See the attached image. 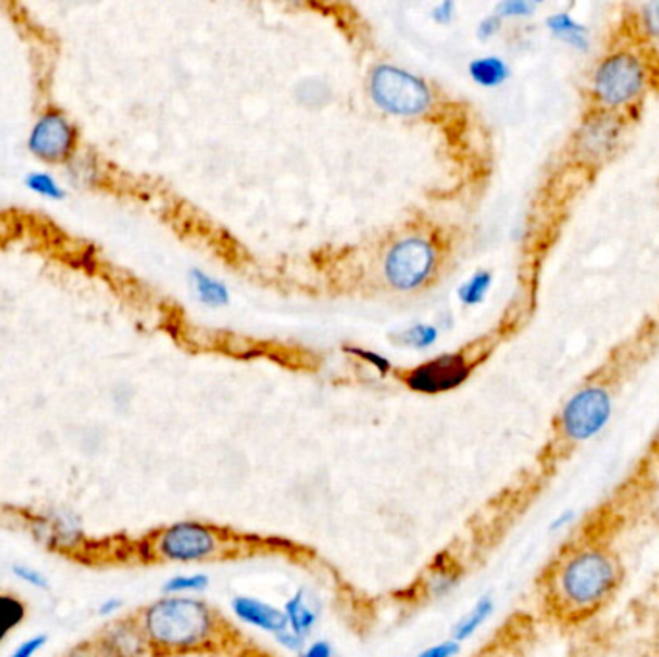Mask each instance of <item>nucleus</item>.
Segmentation results:
<instances>
[{
    "mask_svg": "<svg viewBox=\"0 0 659 657\" xmlns=\"http://www.w3.org/2000/svg\"><path fill=\"white\" fill-rule=\"evenodd\" d=\"M153 650L187 654L207 648L218 635V617L207 601L194 596H163L139 619Z\"/></svg>",
    "mask_w": 659,
    "mask_h": 657,
    "instance_id": "f257e3e1",
    "label": "nucleus"
},
{
    "mask_svg": "<svg viewBox=\"0 0 659 657\" xmlns=\"http://www.w3.org/2000/svg\"><path fill=\"white\" fill-rule=\"evenodd\" d=\"M616 563L600 550H584L567 561L559 588L574 608H592L616 586Z\"/></svg>",
    "mask_w": 659,
    "mask_h": 657,
    "instance_id": "f03ea898",
    "label": "nucleus"
},
{
    "mask_svg": "<svg viewBox=\"0 0 659 657\" xmlns=\"http://www.w3.org/2000/svg\"><path fill=\"white\" fill-rule=\"evenodd\" d=\"M153 550L170 563H201L224 550L223 532L205 522H174L158 532Z\"/></svg>",
    "mask_w": 659,
    "mask_h": 657,
    "instance_id": "7ed1b4c3",
    "label": "nucleus"
},
{
    "mask_svg": "<svg viewBox=\"0 0 659 657\" xmlns=\"http://www.w3.org/2000/svg\"><path fill=\"white\" fill-rule=\"evenodd\" d=\"M645 66L629 50H619L596 68L592 91L603 107L617 108L631 102L645 87Z\"/></svg>",
    "mask_w": 659,
    "mask_h": 657,
    "instance_id": "20e7f679",
    "label": "nucleus"
},
{
    "mask_svg": "<svg viewBox=\"0 0 659 657\" xmlns=\"http://www.w3.org/2000/svg\"><path fill=\"white\" fill-rule=\"evenodd\" d=\"M371 94L378 107L400 116H415L431 107V91L421 79L392 66H378L371 78Z\"/></svg>",
    "mask_w": 659,
    "mask_h": 657,
    "instance_id": "39448f33",
    "label": "nucleus"
},
{
    "mask_svg": "<svg viewBox=\"0 0 659 657\" xmlns=\"http://www.w3.org/2000/svg\"><path fill=\"white\" fill-rule=\"evenodd\" d=\"M611 413L613 403L606 388H582L561 411V429L569 440L587 442L608 426Z\"/></svg>",
    "mask_w": 659,
    "mask_h": 657,
    "instance_id": "423d86ee",
    "label": "nucleus"
},
{
    "mask_svg": "<svg viewBox=\"0 0 659 657\" xmlns=\"http://www.w3.org/2000/svg\"><path fill=\"white\" fill-rule=\"evenodd\" d=\"M434 265H436L434 247L421 237H409L390 249L384 263V272L392 286L405 292L424 284L434 271Z\"/></svg>",
    "mask_w": 659,
    "mask_h": 657,
    "instance_id": "0eeeda50",
    "label": "nucleus"
},
{
    "mask_svg": "<svg viewBox=\"0 0 659 657\" xmlns=\"http://www.w3.org/2000/svg\"><path fill=\"white\" fill-rule=\"evenodd\" d=\"M78 131L60 110L51 108L37 120L29 137V149L47 165H62L72 157Z\"/></svg>",
    "mask_w": 659,
    "mask_h": 657,
    "instance_id": "6e6552de",
    "label": "nucleus"
},
{
    "mask_svg": "<svg viewBox=\"0 0 659 657\" xmlns=\"http://www.w3.org/2000/svg\"><path fill=\"white\" fill-rule=\"evenodd\" d=\"M471 374V365L463 355H442L416 366L405 376V384L421 393L450 392L461 386Z\"/></svg>",
    "mask_w": 659,
    "mask_h": 657,
    "instance_id": "1a4fd4ad",
    "label": "nucleus"
},
{
    "mask_svg": "<svg viewBox=\"0 0 659 657\" xmlns=\"http://www.w3.org/2000/svg\"><path fill=\"white\" fill-rule=\"evenodd\" d=\"M232 609L239 621L249 625L253 629L279 635L287 629V619L284 609L276 608L274 604L252 598V596H236L232 600Z\"/></svg>",
    "mask_w": 659,
    "mask_h": 657,
    "instance_id": "9d476101",
    "label": "nucleus"
},
{
    "mask_svg": "<svg viewBox=\"0 0 659 657\" xmlns=\"http://www.w3.org/2000/svg\"><path fill=\"white\" fill-rule=\"evenodd\" d=\"M282 609L286 614L287 629L297 636H302V638H307L313 633L318 615H316L313 606L308 604L305 590H297Z\"/></svg>",
    "mask_w": 659,
    "mask_h": 657,
    "instance_id": "9b49d317",
    "label": "nucleus"
},
{
    "mask_svg": "<svg viewBox=\"0 0 659 657\" xmlns=\"http://www.w3.org/2000/svg\"><path fill=\"white\" fill-rule=\"evenodd\" d=\"M149 644L145 640L141 627L116 625L107 640V650L112 657H139Z\"/></svg>",
    "mask_w": 659,
    "mask_h": 657,
    "instance_id": "f8f14e48",
    "label": "nucleus"
},
{
    "mask_svg": "<svg viewBox=\"0 0 659 657\" xmlns=\"http://www.w3.org/2000/svg\"><path fill=\"white\" fill-rule=\"evenodd\" d=\"M494 614V600L490 596H482L481 600L469 609V614L463 615L455 625H453L452 640L461 644L473 638L482 625Z\"/></svg>",
    "mask_w": 659,
    "mask_h": 657,
    "instance_id": "ddd939ff",
    "label": "nucleus"
},
{
    "mask_svg": "<svg viewBox=\"0 0 659 657\" xmlns=\"http://www.w3.org/2000/svg\"><path fill=\"white\" fill-rule=\"evenodd\" d=\"M545 26L563 43L571 45L574 49L588 50V45H590V41H588V29L582 23L574 22L573 18L565 14V12L550 16L545 20Z\"/></svg>",
    "mask_w": 659,
    "mask_h": 657,
    "instance_id": "4468645a",
    "label": "nucleus"
},
{
    "mask_svg": "<svg viewBox=\"0 0 659 657\" xmlns=\"http://www.w3.org/2000/svg\"><path fill=\"white\" fill-rule=\"evenodd\" d=\"M469 72L479 86L484 87L502 86L509 78L508 65L498 57L476 58L473 65L469 66Z\"/></svg>",
    "mask_w": 659,
    "mask_h": 657,
    "instance_id": "2eb2a0df",
    "label": "nucleus"
},
{
    "mask_svg": "<svg viewBox=\"0 0 659 657\" xmlns=\"http://www.w3.org/2000/svg\"><path fill=\"white\" fill-rule=\"evenodd\" d=\"M191 280H194L195 290H197L199 300H201L205 305L220 307V305H226V303H228V290H226V286L220 284L218 280L210 278V276H207V274L201 271L191 272Z\"/></svg>",
    "mask_w": 659,
    "mask_h": 657,
    "instance_id": "dca6fc26",
    "label": "nucleus"
},
{
    "mask_svg": "<svg viewBox=\"0 0 659 657\" xmlns=\"http://www.w3.org/2000/svg\"><path fill=\"white\" fill-rule=\"evenodd\" d=\"M210 580L205 572L191 575H174L163 585L165 596H184V594H199L207 590Z\"/></svg>",
    "mask_w": 659,
    "mask_h": 657,
    "instance_id": "f3484780",
    "label": "nucleus"
},
{
    "mask_svg": "<svg viewBox=\"0 0 659 657\" xmlns=\"http://www.w3.org/2000/svg\"><path fill=\"white\" fill-rule=\"evenodd\" d=\"M490 286H492V274L484 271L476 272L473 278L459 287V300L465 305H479L486 297Z\"/></svg>",
    "mask_w": 659,
    "mask_h": 657,
    "instance_id": "a211bd4d",
    "label": "nucleus"
},
{
    "mask_svg": "<svg viewBox=\"0 0 659 657\" xmlns=\"http://www.w3.org/2000/svg\"><path fill=\"white\" fill-rule=\"evenodd\" d=\"M10 571H12L16 579L22 580L23 585H29L31 588H37V590H43V592L51 590V580H49V577L45 572L29 567V565L14 563L10 567Z\"/></svg>",
    "mask_w": 659,
    "mask_h": 657,
    "instance_id": "6ab92c4d",
    "label": "nucleus"
},
{
    "mask_svg": "<svg viewBox=\"0 0 659 657\" xmlns=\"http://www.w3.org/2000/svg\"><path fill=\"white\" fill-rule=\"evenodd\" d=\"M405 343L415 347V350H423L429 347L432 343L436 342L437 330L434 326H426V324H416L413 329H409L405 334Z\"/></svg>",
    "mask_w": 659,
    "mask_h": 657,
    "instance_id": "aec40b11",
    "label": "nucleus"
},
{
    "mask_svg": "<svg viewBox=\"0 0 659 657\" xmlns=\"http://www.w3.org/2000/svg\"><path fill=\"white\" fill-rule=\"evenodd\" d=\"M537 10L534 2L529 0H505L502 4H498V18H524L531 16Z\"/></svg>",
    "mask_w": 659,
    "mask_h": 657,
    "instance_id": "412c9836",
    "label": "nucleus"
},
{
    "mask_svg": "<svg viewBox=\"0 0 659 657\" xmlns=\"http://www.w3.org/2000/svg\"><path fill=\"white\" fill-rule=\"evenodd\" d=\"M47 644H49L47 635L29 636L28 640H23L8 657H36L37 651L43 650Z\"/></svg>",
    "mask_w": 659,
    "mask_h": 657,
    "instance_id": "4be33fe9",
    "label": "nucleus"
},
{
    "mask_svg": "<svg viewBox=\"0 0 659 657\" xmlns=\"http://www.w3.org/2000/svg\"><path fill=\"white\" fill-rule=\"evenodd\" d=\"M459 654V644L455 640H445V643L429 646L426 650L419 651L415 657H455Z\"/></svg>",
    "mask_w": 659,
    "mask_h": 657,
    "instance_id": "5701e85b",
    "label": "nucleus"
},
{
    "mask_svg": "<svg viewBox=\"0 0 659 657\" xmlns=\"http://www.w3.org/2000/svg\"><path fill=\"white\" fill-rule=\"evenodd\" d=\"M279 646H284L289 651H302L305 648V638L295 635L292 630L286 629L284 633L276 635Z\"/></svg>",
    "mask_w": 659,
    "mask_h": 657,
    "instance_id": "b1692460",
    "label": "nucleus"
},
{
    "mask_svg": "<svg viewBox=\"0 0 659 657\" xmlns=\"http://www.w3.org/2000/svg\"><path fill=\"white\" fill-rule=\"evenodd\" d=\"M334 650L326 640H315L299 651V657H332Z\"/></svg>",
    "mask_w": 659,
    "mask_h": 657,
    "instance_id": "393cba45",
    "label": "nucleus"
},
{
    "mask_svg": "<svg viewBox=\"0 0 659 657\" xmlns=\"http://www.w3.org/2000/svg\"><path fill=\"white\" fill-rule=\"evenodd\" d=\"M350 353H355L357 357H363L365 361H368L371 365L376 366L382 374H386L390 371V363H387L386 359L381 357V355H376V353H371V351L365 350H357V347H350Z\"/></svg>",
    "mask_w": 659,
    "mask_h": 657,
    "instance_id": "a878e982",
    "label": "nucleus"
},
{
    "mask_svg": "<svg viewBox=\"0 0 659 657\" xmlns=\"http://www.w3.org/2000/svg\"><path fill=\"white\" fill-rule=\"evenodd\" d=\"M453 12H455V7H453V2H442V4H437L434 10H432V16H434V20L440 23H447L452 22Z\"/></svg>",
    "mask_w": 659,
    "mask_h": 657,
    "instance_id": "bb28decb",
    "label": "nucleus"
},
{
    "mask_svg": "<svg viewBox=\"0 0 659 657\" xmlns=\"http://www.w3.org/2000/svg\"><path fill=\"white\" fill-rule=\"evenodd\" d=\"M124 601L120 598H116V596H110L107 600L102 601L101 606L97 608V614L101 615V617H110V615H115L116 611H120L122 609Z\"/></svg>",
    "mask_w": 659,
    "mask_h": 657,
    "instance_id": "cd10ccee",
    "label": "nucleus"
},
{
    "mask_svg": "<svg viewBox=\"0 0 659 657\" xmlns=\"http://www.w3.org/2000/svg\"><path fill=\"white\" fill-rule=\"evenodd\" d=\"M500 23H502V20H500L498 16H490V18H486V20L479 26V37H481V39H488V37L494 36L498 28H500Z\"/></svg>",
    "mask_w": 659,
    "mask_h": 657,
    "instance_id": "c85d7f7f",
    "label": "nucleus"
},
{
    "mask_svg": "<svg viewBox=\"0 0 659 657\" xmlns=\"http://www.w3.org/2000/svg\"><path fill=\"white\" fill-rule=\"evenodd\" d=\"M574 521V513L573 511H563V513H559L555 519H553L552 524H550V530L553 532H558V530H563L565 527H569L571 522Z\"/></svg>",
    "mask_w": 659,
    "mask_h": 657,
    "instance_id": "c756f323",
    "label": "nucleus"
}]
</instances>
